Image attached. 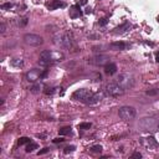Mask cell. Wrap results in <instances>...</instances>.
Here are the masks:
<instances>
[{
    "mask_svg": "<svg viewBox=\"0 0 159 159\" xmlns=\"http://www.w3.org/2000/svg\"><path fill=\"white\" fill-rule=\"evenodd\" d=\"M41 75H42L41 70L34 68V70H30V71L26 73V80H28L29 82H35V81H37L39 78H41Z\"/></svg>",
    "mask_w": 159,
    "mask_h": 159,
    "instance_id": "8fae6325",
    "label": "cell"
},
{
    "mask_svg": "<svg viewBox=\"0 0 159 159\" xmlns=\"http://www.w3.org/2000/svg\"><path fill=\"white\" fill-rule=\"evenodd\" d=\"M59 133H60V135H66V134H70V133H71V127L62 128V129H60V130H59Z\"/></svg>",
    "mask_w": 159,
    "mask_h": 159,
    "instance_id": "ffe728a7",
    "label": "cell"
},
{
    "mask_svg": "<svg viewBox=\"0 0 159 159\" xmlns=\"http://www.w3.org/2000/svg\"><path fill=\"white\" fill-rule=\"evenodd\" d=\"M91 152H92V153H101V152H102V147H101V145H93V147L91 148Z\"/></svg>",
    "mask_w": 159,
    "mask_h": 159,
    "instance_id": "44dd1931",
    "label": "cell"
},
{
    "mask_svg": "<svg viewBox=\"0 0 159 159\" xmlns=\"http://www.w3.org/2000/svg\"><path fill=\"white\" fill-rule=\"evenodd\" d=\"M111 47L113 50H117V51H122V50H127L128 47H130V45L127 42H123V41H116V42H112L111 44Z\"/></svg>",
    "mask_w": 159,
    "mask_h": 159,
    "instance_id": "4fadbf2b",
    "label": "cell"
},
{
    "mask_svg": "<svg viewBox=\"0 0 159 159\" xmlns=\"http://www.w3.org/2000/svg\"><path fill=\"white\" fill-rule=\"evenodd\" d=\"M92 95H93V92H92V91H90V90H87V88H81V90H77V91H75V92H73L72 98H73V99H76V101H80V102L86 103V102L90 99V97H91Z\"/></svg>",
    "mask_w": 159,
    "mask_h": 159,
    "instance_id": "5b68a950",
    "label": "cell"
},
{
    "mask_svg": "<svg viewBox=\"0 0 159 159\" xmlns=\"http://www.w3.org/2000/svg\"><path fill=\"white\" fill-rule=\"evenodd\" d=\"M140 127L143 128V130L147 132H157L159 130V121L154 117H149V118H143L140 121Z\"/></svg>",
    "mask_w": 159,
    "mask_h": 159,
    "instance_id": "3957f363",
    "label": "cell"
},
{
    "mask_svg": "<svg viewBox=\"0 0 159 159\" xmlns=\"http://www.w3.org/2000/svg\"><path fill=\"white\" fill-rule=\"evenodd\" d=\"M145 93L148 96H159V90H149Z\"/></svg>",
    "mask_w": 159,
    "mask_h": 159,
    "instance_id": "7402d4cb",
    "label": "cell"
},
{
    "mask_svg": "<svg viewBox=\"0 0 159 159\" xmlns=\"http://www.w3.org/2000/svg\"><path fill=\"white\" fill-rule=\"evenodd\" d=\"M88 62L92 65H96V66H104L109 62V57L107 55H96L92 59L88 60Z\"/></svg>",
    "mask_w": 159,
    "mask_h": 159,
    "instance_id": "30bf717a",
    "label": "cell"
},
{
    "mask_svg": "<svg viewBox=\"0 0 159 159\" xmlns=\"http://www.w3.org/2000/svg\"><path fill=\"white\" fill-rule=\"evenodd\" d=\"M118 114L122 119L124 121H129V119H133L135 117V109L133 107H129V106H124L122 108H119L118 111Z\"/></svg>",
    "mask_w": 159,
    "mask_h": 159,
    "instance_id": "52a82bcc",
    "label": "cell"
},
{
    "mask_svg": "<svg viewBox=\"0 0 159 159\" xmlns=\"http://www.w3.org/2000/svg\"><path fill=\"white\" fill-rule=\"evenodd\" d=\"M80 4H81V5H86V4H87V0H81Z\"/></svg>",
    "mask_w": 159,
    "mask_h": 159,
    "instance_id": "836d02e7",
    "label": "cell"
},
{
    "mask_svg": "<svg viewBox=\"0 0 159 159\" xmlns=\"http://www.w3.org/2000/svg\"><path fill=\"white\" fill-rule=\"evenodd\" d=\"M64 140H65L64 138H55V139H54L52 142H54V143H62Z\"/></svg>",
    "mask_w": 159,
    "mask_h": 159,
    "instance_id": "f1b7e54d",
    "label": "cell"
},
{
    "mask_svg": "<svg viewBox=\"0 0 159 159\" xmlns=\"http://www.w3.org/2000/svg\"><path fill=\"white\" fill-rule=\"evenodd\" d=\"M104 72H106L107 75H114V73L117 72V66L114 64L108 62L107 65H104Z\"/></svg>",
    "mask_w": 159,
    "mask_h": 159,
    "instance_id": "2e32d148",
    "label": "cell"
},
{
    "mask_svg": "<svg viewBox=\"0 0 159 159\" xmlns=\"http://www.w3.org/2000/svg\"><path fill=\"white\" fill-rule=\"evenodd\" d=\"M140 143L147 148V149H152V150H155L159 148V143L157 142V139L152 135L147 137V138H140Z\"/></svg>",
    "mask_w": 159,
    "mask_h": 159,
    "instance_id": "9c48e42d",
    "label": "cell"
},
{
    "mask_svg": "<svg viewBox=\"0 0 159 159\" xmlns=\"http://www.w3.org/2000/svg\"><path fill=\"white\" fill-rule=\"evenodd\" d=\"M13 64L19 67V66H23V61H21V60H19V59H16V60H14V61H13Z\"/></svg>",
    "mask_w": 159,
    "mask_h": 159,
    "instance_id": "83f0119b",
    "label": "cell"
},
{
    "mask_svg": "<svg viewBox=\"0 0 159 159\" xmlns=\"http://www.w3.org/2000/svg\"><path fill=\"white\" fill-rule=\"evenodd\" d=\"M26 24H28V18H24V19H21V21H19L20 26H25Z\"/></svg>",
    "mask_w": 159,
    "mask_h": 159,
    "instance_id": "4316f807",
    "label": "cell"
},
{
    "mask_svg": "<svg viewBox=\"0 0 159 159\" xmlns=\"http://www.w3.org/2000/svg\"><path fill=\"white\" fill-rule=\"evenodd\" d=\"M4 31H5V25L1 24V32H4Z\"/></svg>",
    "mask_w": 159,
    "mask_h": 159,
    "instance_id": "e575fe53",
    "label": "cell"
},
{
    "mask_svg": "<svg viewBox=\"0 0 159 159\" xmlns=\"http://www.w3.org/2000/svg\"><path fill=\"white\" fill-rule=\"evenodd\" d=\"M34 149H37V144L30 142V143L28 144V147H26V152H28V153H30V152H32Z\"/></svg>",
    "mask_w": 159,
    "mask_h": 159,
    "instance_id": "e0dca14e",
    "label": "cell"
},
{
    "mask_svg": "<svg viewBox=\"0 0 159 159\" xmlns=\"http://www.w3.org/2000/svg\"><path fill=\"white\" fill-rule=\"evenodd\" d=\"M157 20H158V21H159V15H158V18H157Z\"/></svg>",
    "mask_w": 159,
    "mask_h": 159,
    "instance_id": "d590c367",
    "label": "cell"
},
{
    "mask_svg": "<svg viewBox=\"0 0 159 159\" xmlns=\"http://www.w3.org/2000/svg\"><path fill=\"white\" fill-rule=\"evenodd\" d=\"M24 41H25V44H28L30 46H40L44 42L42 37L39 35H35V34H26L24 36Z\"/></svg>",
    "mask_w": 159,
    "mask_h": 159,
    "instance_id": "ba28073f",
    "label": "cell"
},
{
    "mask_svg": "<svg viewBox=\"0 0 159 159\" xmlns=\"http://www.w3.org/2000/svg\"><path fill=\"white\" fill-rule=\"evenodd\" d=\"M132 157H134V158H140L142 157V154L140 153H133V155Z\"/></svg>",
    "mask_w": 159,
    "mask_h": 159,
    "instance_id": "1f68e13d",
    "label": "cell"
},
{
    "mask_svg": "<svg viewBox=\"0 0 159 159\" xmlns=\"http://www.w3.org/2000/svg\"><path fill=\"white\" fill-rule=\"evenodd\" d=\"M64 8L65 4H61V3H59V1H55V3H52L51 5H49V8H50V10H54V9H56V8Z\"/></svg>",
    "mask_w": 159,
    "mask_h": 159,
    "instance_id": "d6986e66",
    "label": "cell"
},
{
    "mask_svg": "<svg viewBox=\"0 0 159 159\" xmlns=\"http://www.w3.org/2000/svg\"><path fill=\"white\" fill-rule=\"evenodd\" d=\"M30 142H31V139H30V138H28V137H23V138H20V139H19V145L29 144Z\"/></svg>",
    "mask_w": 159,
    "mask_h": 159,
    "instance_id": "ac0fdd59",
    "label": "cell"
},
{
    "mask_svg": "<svg viewBox=\"0 0 159 159\" xmlns=\"http://www.w3.org/2000/svg\"><path fill=\"white\" fill-rule=\"evenodd\" d=\"M78 128L80 129H90L91 128V123H80Z\"/></svg>",
    "mask_w": 159,
    "mask_h": 159,
    "instance_id": "603a6c76",
    "label": "cell"
},
{
    "mask_svg": "<svg viewBox=\"0 0 159 159\" xmlns=\"http://www.w3.org/2000/svg\"><path fill=\"white\" fill-rule=\"evenodd\" d=\"M11 6H13V4L6 3V4H3V5H1V9H3V10H6V9H10Z\"/></svg>",
    "mask_w": 159,
    "mask_h": 159,
    "instance_id": "d4e9b609",
    "label": "cell"
},
{
    "mask_svg": "<svg viewBox=\"0 0 159 159\" xmlns=\"http://www.w3.org/2000/svg\"><path fill=\"white\" fill-rule=\"evenodd\" d=\"M49 150H50L49 148H44L42 150H40V152H39V155H40V154H45V153H47Z\"/></svg>",
    "mask_w": 159,
    "mask_h": 159,
    "instance_id": "4dcf8cb0",
    "label": "cell"
},
{
    "mask_svg": "<svg viewBox=\"0 0 159 159\" xmlns=\"http://www.w3.org/2000/svg\"><path fill=\"white\" fill-rule=\"evenodd\" d=\"M70 18L72 19H76V18H80L82 15V11H81V6L80 5H72L70 8Z\"/></svg>",
    "mask_w": 159,
    "mask_h": 159,
    "instance_id": "5bb4252c",
    "label": "cell"
},
{
    "mask_svg": "<svg viewBox=\"0 0 159 159\" xmlns=\"http://www.w3.org/2000/svg\"><path fill=\"white\" fill-rule=\"evenodd\" d=\"M155 61L159 64V52H157V54H155Z\"/></svg>",
    "mask_w": 159,
    "mask_h": 159,
    "instance_id": "d6a6232c",
    "label": "cell"
},
{
    "mask_svg": "<svg viewBox=\"0 0 159 159\" xmlns=\"http://www.w3.org/2000/svg\"><path fill=\"white\" fill-rule=\"evenodd\" d=\"M117 85H119L122 88L128 90V88H132L134 86V77L130 75V73H122L118 76L117 81H116Z\"/></svg>",
    "mask_w": 159,
    "mask_h": 159,
    "instance_id": "277c9868",
    "label": "cell"
},
{
    "mask_svg": "<svg viewBox=\"0 0 159 159\" xmlns=\"http://www.w3.org/2000/svg\"><path fill=\"white\" fill-rule=\"evenodd\" d=\"M129 28H130V24L128 23V21H126L123 25H121V26H118V28H116L114 30H113V34L114 35H121V34H124V32H127L128 30H129Z\"/></svg>",
    "mask_w": 159,
    "mask_h": 159,
    "instance_id": "9a60e30c",
    "label": "cell"
},
{
    "mask_svg": "<svg viewBox=\"0 0 159 159\" xmlns=\"http://www.w3.org/2000/svg\"><path fill=\"white\" fill-rule=\"evenodd\" d=\"M54 40L57 45H60L61 47H65V49H71L73 46V37L68 31L57 32Z\"/></svg>",
    "mask_w": 159,
    "mask_h": 159,
    "instance_id": "7a4b0ae2",
    "label": "cell"
},
{
    "mask_svg": "<svg viewBox=\"0 0 159 159\" xmlns=\"http://www.w3.org/2000/svg\"><path fill=\"white\" fill-rule=\"evenodd\" d=\"M106 93L111 97H119L124 93V88H122L117 83H108L106 86Z\"/></svg>",
    "mask_w": 159,
    "mask_h": 159,
    "instance_id": "8992f818",
    "label": "cell"
},
{
    "mask_svg": "<svg viewBox=\"0 0 159 159\" xmlns=\"http://www.w3.org/2000/svg\"><path fill=\"white\" fill-rule=\"evenodd\" d=\"M107 23H108V20H107V19H102V20L99 21V25H101V26H104Z\"/></svg>",
    "mask_w": 159,
    "mask_h": 159,
    "instance_id": "f546056e",
    "label": "cell"
},
{
    "mask_svg": "<svg viewBox=\"0 0 159 159\" xmlns=\"http://www.w3.org/2000/svg\"><path fill=\"white\" fill-rule=\"evenodd\" d=\"M65 59V55L60 51H52V50H45L40 54V61L39 64L42 66L52 65L56 62H61Z\"/></svg>",
    "mask_w": 159,
    "mask_h": 159,
    "instance_id": "6da1fadb",
    "label": "cell"
},
{
    "mask_svg": "<svg viewBox=\"0 0 159 159\" xmlns=\"http://www.w3.org/2000/svg\"><path fill=\"white\" fill-rule=\"evenodd\" d=\"M75 150V145H70V147H66L65 148V153L67 154V153H71V152H73Z\"/></svg>",
    "mask_w": 159,
    "mask_h": 159,
    "instance_id": "cb8c5ba5",
    "label": "cell"
},
{
    "mask_svg": "<svg viewBox=\"0 0 159 159\" xmlns=\"http://www.w3.org/2000/svg\"><path fill=\"white\" fill-rule=\"evenodd\" d=\"M39 90H40V86H39V85H35L34 87H31V88H30V91H31V92H34V93L39 92Z\"/></svg>",
    "mask_w": 159,
    "mask_h": 159,
    "instance_id": "484cf974",
    "label": "cell"
},
{
    "mask_svg": "<svg viewBox=\"0 0 159 159\" xmlns=\"http://www.w3.org/2000/svg\"><path fill=\"white\" fill-rule=\"evenodd\" d=\"M103 97H104V93H103V92H97V93H93V95L90 97V99L86 102V104H90V106L96 104V103H98L101 99H103Z\"/></svg>",
    "mask_w": 159,
    "mask_h": 159,
    "instance_id": "7c38bea8",
    "label": "cell"
}]
</instances>
